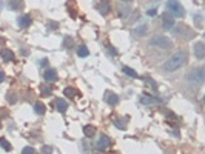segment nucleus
<instances>
[{
	"mask_svg": "<svg viewBox=\"0 0 205 154\" xmlns=\"http://www.w3.org/2000/svg\"><path fill=\"white\" fill-rule=\"evenodd\" d=\"M63 93H65V96L71 97V99H73V97H76V96H79V93L76 91L74 88H65V91H63Z\"/></svg>",
	"mask_w": 205,
	"mask_h": 154,
	"instance_id": "nucleus-21",
	"label": "nucleus"
},
{
	"mask_svg": "<svg viewBox=\"0 0 205 154\" xmlns=\"http://www.w3.org/2000/svg\"><path fill=\"white\" fill-rule=\"evenodd\" d=\"M0 146L3 148V150H6V151H11V143L8 142V140H5V139H0Z\"/></svg>",
	"mask_w": 205,
	"mask_h": 154,
	"instance_id": "nucleus-22",
	"label": "nucleus"
},
{
	"mask_svg": "<svg viewBox=\"0 0 205 154\" xmlns=\"http://www.w3.org/2000/svg\"><path fill=\"white\" fill-rule=\"evenodd\" d=\"M134 33H136L137 36H144V34L147 33V26H145V25H140V26H137V28H136V31H134Z\"/></svg>",
	"mask_w": 205,
	"mask_h": 154,
	"instance_id": "nucleus-23",
	"label": "nucleus"
},
{
	"mask_svg": "<svg viewBox=\"0 0 205 154\" xmlns=\"http://www.w3.org/2000/svg\"><path fill=\"white\" fill-rule=\"evenodd\" d=\"M34 111L37 113V114H45V105L42 103V102H37L36 105H34Z\"/></svg>",
	"mask_w": 205,
	"mask_h": 154,
	"instance_id": "nucleus-18",
	"label": "nucleus"
},
{
	"mask_svg": "<svg viewBox=\"0 0 205 154\" xmlns=\"http://www.w3.org/2000/svg\"><path fill=\"white\" fill-rule=\"evenodd\" d=\"M31 17L29 16H22L17 19V25H19V28H26V26H29L31 25Z\"/></svg>",
	"mask_w": 205,
	"mask_h": 154,
	"instance_id": "nucleus-11",
	"label": "nucleus"
},
{
	"mask_svg": "<svg viewBox=\"0 0 205 154\" xmlns=\"http://www.w3.org/2000/svg\"><path fill=\"white\" fill-rule=\"evenodd\" d=\"M124 73H125L127 76L133 77V79H136V77H137V73H136L133 68H130V66H124Z\"/></svg>",
	"mask_w": 205,
	"mask_h": 154,
	"instance_id": "nucleus-20",
	"label": "nucleus"
},
{
	"mask_svg": "<svg viewBox=\"0 0 205 154\" xmlns=\"http://www.w3.org/2000/svg\"><path fill=\"white\" fill-rule=\"evenodd\" d=\"M157 100L156 99H153V97H150L148 94H144V96L140 97V103H144V105H153V103H156Z\"/></svg>",
	"mask_w": 205,
	"mask_h": 154,
	"instance_id": "nucleus-13",
	"label": "nucleus"
},
{
	"mask_svg": "<svg viewBox=\"0 0 205 154\" xmlns=\"http://www.w3.org/2000/svg\"><path fill=\"white\" fill-rule=\"evenodd\" d=\"M162 26L165 28V29H171L173 26H174V20L171 16H168L167 13L162 16Z\"/></svg>",
	"mask_w": 205,
	"mask_h": 154,
	"instance_id": "nucleus-8",
	"label": "nucleus"
},
{
	"mask_svg": "<svg viewBox=\"0 0 205 154\" xmlns=\"http://www.w3.org/2000/svg\"><path fill=\"white\" fill-rule=\"evenodd\" d=\"M167 9H168L167 14H171L174 17H184L185 16V9H184V6L179 2H168Z\"/></svg>",
	"mask_w": 205,
	"mask_h": 154,
	"instance_id": "nucleus-4",
	"label": "nucleus"
},
{
	"mask_svg": "<svg viewBox=\"0 0 205 154\" xmlns=\"http://www.w3.org/2000/svg\"><path fill=\"white\" fill-rule=\"evenodd\" d=\"M2 59L5 62H11V60H14V53L9 51V49H3L2 51Z\"/></svg>",
	"mask_w": 205,
	"mask_h": 154,
	"instance_id": "nucleus-12",
	"label": "nucleus"
},
{
	"mask_svg": "<svg viewBox=\"0 0 205 154\" xmlns=\"http://www.w3.org/2000/svg\"><path fill=\"white\" fill-rule=\"evenodd\" d=\"M204 68L201 66V68H196V69H193L188 76H187V82L188 83H191V85H194V86H201L202 83H204Z\"/></svg>",
	"mask_w": 205,
	"mask_h": 154,
	"instance_id": "nucleus-2",
	"label": "nucleus"
},
{
	"mask_svg": "<svg viewBox=\"0 0 205 154\" xmlns=\"http://www.w3.org/2000/svg\"><path fill=\"white\" fill-rule=\"evenodd\" d=\"M88 54H90V51H88L87 46H79V48H77V56H79V57H87Z\"/></svg>",
	"mask_w": 205,
	"mask_h": 154,
	"instance_id": "nucleus-16",
	"label": "nucleus"
},
{
	"mask_svg": "<svg viewBox=\"0 0 205 154\" xmlns=\"http://www.w3.org/2000/svg\"><path fill=\"white\" fill-rule=\"evenodd\" d=\"M185 63H187V53L177 51V53H174L171 57H168V60L164 63V71L174 73L176 69H179V68L184 66Z\"/></svg>",
	"mask_w": 205,
	"mask_h": 154,
	"instance_id": "nucleus-1",
	"label": "nucleus"
},
{
	"mask_svg": "<svg viewBox=\"0 0 205 154\" xmlns=\"http://www.w3.org/2000/svg\"><path fill=\"white\" fill-rule=\"evenodd\" d=\"M150 43H151V46H156V48H159V49H170V48L173 46V42L168 37H165V36H160V34L151 37Z\"/></svg>",
	"mask_w": 205,
	"mask_h": 154,
	"instance_id": "nucleus-3",
	"label": "nucleus"
},
{
	"mask_svg": "<svg viewBox=\"0 0 205 154\" xmlns=\"http://www.w3.org/2000/svg\"><path fill=\"white\" fill-rule=\"evenodd\" d=\"M0 126H2V123H0Z\"/></svg>",
	"mask_w": 205,
	"mask_h": 154,
	"instance_id": "nucleus-29",
	"label": "nucleus"
},
{
	"mask_svg": "<svg viewBox=\"0 0 205 154\" xmlns=\"http://www.w3.org/2000/svg\"><path fill=\"white\" fill-rule=\"evenodd\" d=\"M105 102L110 103V105H117L119 103V96H116L111 91H107L105 93Z\"/></svg>",
	"mask_w": 205,
	"mask_h": 154,
	"instance_id": "nucleus-9",
	"label": "nucleus"
},
{
	"mask_svg": "<svg viewBox=\"0 0 205 154\" xmlns=\"http://www.w3.org/2000/svg\"><path fill=\"white\" fill-rule=\"evenodd\" d=\"M43 79L46 82H54V80H57V71L56 69H46L43 73Z\"/></svg>",
	"mask_w": 205,
	"mask_h": 154,
	"instance_id": "nucleus-10",
	"label": "nucleus"
},
{
	"mask_svg": "<svg viewBox=\"0 0 205 154\" xmlns=\"http://www.w3.org/2000/svg\"><path fill=\"white\" fill-rule=\"evenodd\" d=\"M54 108H56L59 113H65L68 110V103L63 100V99H56L54 100Z\"/></svg>",
	"mask_w": 205,
	"mask_h": 154,
	"instance_id": "nucleus-7",
	"label": "nucleus"
},
{
	"mask_svg": "<svg viewBox=\"0 0 205 154\" xmlns=\"http://www.w3.org/2000/svg\"><path fill=\"white\" fill-rule=\"evenodd\" d=\"M114 125L120 130H127V120L125 119H116L114 120Z\"/></svg>",
	"mask_w": 205,
	"mask_h": 154,
	"instance_id": "nucleus-17",
	"label": "nucleus"
},
{
	"mask_svg": "<svg viewBox=\"0 0 205 154\" xmlns=\"http://www.w3.org/2000/svg\"><path fill=\"white\" fill-rule=\"evenodd\" d=\"M147 14H148L150 17H154V16L157 14V9H156V8H150L148 11H147Z\"/></svg>",
	"mask_w": 205,
	"mask_h": 154,
	"instance_id": "nucleus-25",
	"label": "nucleus"
},
{
	"mask_svg": "<svg viewBox=\"0 0 205 154\" xmlns=\"http://www.w3.org/2000/svg\"><path fill=\"white\" fill-rule=\"evenodd\" d=\"M40 93H42V96H51L53 90H51V86H48V85H42V86H40Z\"/></svg>",
	"mask_w": 205,
	"mask_h": 154,
	"instance_id": "nucleus-19",
	"label": "nucleus"
},
{
	"mask_svg": "<svg viewBox=\"0 0 205 154\" xmlns=\"http://www.w3.org/2000/svg\"><path fill=\"white\" fill-rule=\"evenodd\" d=\"M46 65H48V60H46V59H45V60H42V66H46Z\"/></svg>",
	"mask_w": 205,
	"mask_h": 154,
	"instance_id": "nucleus-28",
	"label": "nucleus"
},
{
	"mask_svg": "<svg viewBox=\"0 0 205 154\" xmlns=\"http://www.w3.org/2000/svg\"><path fill=\"white\" fill-rule=\"evenodd\" d=\"M194 56L197 59H204L205 57V45L202 42H197L196 45H194Z\"/></svg>",
	"mask_w": 205,
	"mask_h": 154,
	"instance_id": "nucleus-6",
	"label": "nucleus"
},
{
	"mask_svg": "<svg viewBox=\"0 0 205 154\" xmlns=\"http://www.w3.org/2000/svg\"><path fill=\"white\" fill-rule=\"evenodd\" d=\"M120 8H122V11H120V16H127L128 13L131 11V5L130 3H120Z\"/></svg>",
	"mask_w": 205,
	"mask_h": 154,
	"instance_id": "nucleus-15",
	"label": "nucleus"
},
{
	"mask_svg": "<svg viewBox=\"0 0 205 154\" xmlns=\"http://www.w3.org/2000/svg\"><path fill=\"white\" fill-rule=\"evenodd\" d=\"M53 153V148L51 146H43L42 148V154H51Z\"/></svg>",
	"mask_w": 205,
	"mask_h": 154,
	"instance_id": "nucleus-26",
	"label": "nucleus"
},
{
	"mask_svg": "<svg viewBox=\"0 0 205 154\" xmlns=\"http://www.w3.org/2000/svg\"><path fill=\"white\" fill-rule=\"evenodd\" d=\"M97 150H100V151H103V150H108L110 146H111V139L110 137H107V136H102L100 139H99V142H97Z\"/></svg>",
	"mask_w": 205,
	"mask_h": 154,
	"instance_id": "nucleus-5",
	"label": "nucleus"
},
{
	"mask_svg": "<svg viewBox=\"0 0 205 154\" xmlns=\"http://www.w3.org/2000/svg\"><path fill=\"white\" fill-rule=\"evenodd\" d=\"M22 154H36V151H34V150H33L31 146H26V148H23Z\"/></svg>",
	"mask_w": 205,
	"mask_h": 154,
	"instance_id": "nucleus-24",
	"label": "nucleus"
},
{
	"mask_svg": "<svg viewBox=\"0 0 205 154\" xmlns=\"http://www.w3.org/2000/svg\"><path fill=\"white\" fill-rule=\"evenodd\" d=\"M83 133L87 137H93L96 134V128H94L93 125H87V126H83Z\"/></svg>",
	"mask_w": 205,
	"mask_h": 154,
	"instance_id": "nucleus-14",
	"label": "nucleus"
},
{
	"mask_svg": "<svg viewBox=\"0 0 205 154\" xmlns=\"http://www.w3.org/2000/svg\"><path fill=\"white\" fill-rule=\"evenodd\" d=\"M3 80H5V73H3V71L0 69V83H2Z\"/></svg>",
	"mask_w": 205,
	"mask_h": 154,
	"instance_id": "nucleus-27",
	"label": "nucleus"
}]
</instances>
